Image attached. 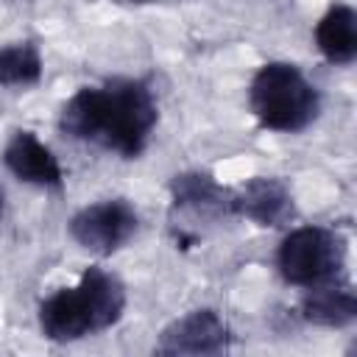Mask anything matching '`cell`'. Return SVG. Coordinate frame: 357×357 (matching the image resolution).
I'll list each match as a JSON object with an SVG mask.
<instances>
[{
  "label": "cell",
  "instance_id": "cell-4",
  "mask_svg": "<svg viewBox=\"0 0 357 357\" xmlns=\"http://www.w3.org/2000/svg\"><path fill=\"white\" fill-rule=\"evenodd\" d=\"M279 276L298 290L349 279V237L335 226H290L276 245Z\"/></svg>",
  "mask_w": 357,
  "mask_h": 357
},
{
  "label": "cell",
  "instance_id": "cell-13",
  "mask_svg": "<svg viewBox=\"0 0 357 357\" xmlns=\"http://www.w3.org/2000/svg\"><path fill=\"white\" fill-rule=\"evenodd\" d=\"M3 209H6V190H3V184H0V218H3Z\"/></svg>",
  "mask_w": 357,
  "mask_h": 357
},
{
  "label": "cell",
  "instance_id": "cell-5",
  "mask_svg": "<svg viewBox=\"0 0 357 357\" xmlns=\"http://www.w3.org/2000/svg\"><path fill=\"white\" fill-rule=\"evenodd\" d=\"M167 229L184 248L201 237V226L223 223L231 215V187L220 184L215 173L192 167L170 176L167 181Z\"/></svg>",
  "mask_w": 357,
  "mask_h": 357
},
{
  "label": "cell",
  "instance_id": "cell-7",
  "mask_svg": "<svg viewBox=\"0 0 357 357\" xmlns=\"http://www.w3.org/2000/svg\"><path fill=\"white\" fill-rule=\"evenodd\" d=\"M231 343H234V332L229 321L215 307H195L162 326L153 343V354H165V357L226 354Z\"/></svg>",
  "mask_w": 357,
  "mask_h": 357
},
{
  "label": "cell",
  "instance_id": "cell-3",
  "mask_svg": "<svg viewBox=\"0 0 357 357\" xmlns=\"http://www.w3.org/2000/svg\"><path fill=\"white\" fill-rule=\"evenodd\" d=\"M248 109L268 131L301 134L321 117L324 98L298 64L273 59L254 70L248 81Z\"/></svg>",
  "mask_w": 357,
  "mask_h": 357
},
{
  "label": "cell",
  "instance_id": "cell-2",
  "mask_svg": "<svg viewBox=\"0 0 357 357\" xmlns=\"http://www.w3.org/2000/svg\"><path fill=\"white\" fill-rule=\"evenodd\" d=\"M128 307V287L112 268L89 265L75 284L59 287L36 307L45 340L67 346L117 326Z\"/></svg>",
  "mask_w": 357,
  "mask_h": 357
},
{
  "label": "cell",
  "instance_id": "cell-8",
  "mask_svg": "<svg viewBox=\"0 0 357 357\" xmlns=\"http://www.w3.org/2000/svg\"><path fill=\"white\" fill-rule=\"evenodd\" d=\"M231 215L259 229L282 231L298 218L293 187L282 176H251L231 187Z\"/></svg>",
  "mask_w": 357,
  "mask_h": 357
},
{
  "label": "cell",
  "instance_id": "cell-1",
  "mask_svg": "<svg viewBox=\"0 0 357 357\" xmlns=\"http://www.w3.org/2000/svg\"><path fill=\"white\" fill-rule=\"evenodd\" d=\"M159 126V95L145 75H112L78 86L59 109L56 128L120 159H139Z\"/></svg>",
  "mask_w": 357,
  "mask_h": 357
},
{
  "label": "cell",
  "instance_id": "cell-15",
  "mask_svg": "<svg viewBox=\"0 0 357 357\" xmlns=\"http://www.w3.org/2000/svg\"><path fill=\"white\" fill-rule=\"evenodd\" d=\"M17 3H20V0H17ZM22 3H33V0H22Z\"/></svg>",
  "mask_w": 357,
  "mask_h": 357
},
{
  "label": "cell",
  "instance_id": "cell-11",
  "mask_svg": "<svg viewBox=\"0 0 357 357\" xmlns=\"http://www.w3.org/2000/svg\"><path fill=\"white\" fill-rule=\"evenodd\" d=\"M318 53L335 64L349 67L357 59V11L349 3H332L312 31Z\"/></svg>",
  "mask_w": 357,
  "mask_h": 357
},
{
  "label": "cell",
  "instance_id": "cell-14",
  "mask_svg": "<svg viewBox=\"0 0 357 357\" xmlns=\"http://www.w3.org/2000/svg\"><path fill=\"white\" fill-rule=\"evenodd\" d=\"M117 3H131V6H145V3H156V0H117Z\"/></svg>",
  "mask_w": 357,
  "mask_h": 357
},
{
  "label": "cell",
  "instance_id": "cell-10",
  "mask_svg": "<svg viewBox=\"0 0 357 357\" xmlns=\"http://www.w3.org/2000/svg\"><path fill=\"white\" fill-rule=\"evenodd\" d=\"M301 321L318 326V329H346L357 321V293L349 279L329 282L321 287L304 290L298 301Z\"/></svg>",
  "mask_w": 357,
  "mask_h": 357
},
{
  "label": "cell",
  "instance_id": "cell-12",
  "mask_svg": "<svg viewBox=\"0 0 357 357\" xmlns=\"http://www.w3.org/2000/svg\"><path fill=\"white\" fill-rule=\"evenodd\" d=\"M45 75V59L36 39H14L0 47V86L31 89Z\"/></svg>",
  "mask_w": 357,
  "mask_h": 357
},
{
  "label": "cell",
  "instance_id": "cell-9",
  "mask_svg": "<svg viewBox=\"0 0 357 357\" xmlns=\"http://www.w3.org/2000/svg\"><path fill=\"white\" fill-rule=\"evenodd\" d=\"M3 167L22 184L45 190V192H64V167L59 156L45 145L36 131L14 128L3 145Z\"/></svg>",
  "mask_w": 357,
  "mask_h": 357
},
{
  "label": "cell",
  "instance_id": "cell-6",
  "mask_svg": "<svg viewBox=\"0 0 357 357\" xmlns=\"http://www.w3.org/2000/svg\"><path fill=\"white\" fill-rule=\"evenodd\" d=\"M139 231V212L137 206L123 198H98L73 212L67 223L70 240L95 257H112L123 251Z\"/></svg>",
  "mask_w": 357,
  "mask_h": 357
}]
</instances>
